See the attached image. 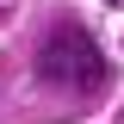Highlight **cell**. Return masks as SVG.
<instances>
[{
  "label": "cell",
  "mask_w": 124,
  "mask_h": 124,
  "mask_svg": "<svg viewBox=\"0 0 124 124\" xmlns=\"http://www.w3.org/2000/svg\"><path fill=\"white\" fill-rule=\"evenodd\" d=\"M37 75H44L50 87H68V93H99L106 87V56H99V44L87 37V25L62 19V25H50L44 44H37Z\"/></svg>",
  "instance_id": "6da1fadb"
}]
</instances>
